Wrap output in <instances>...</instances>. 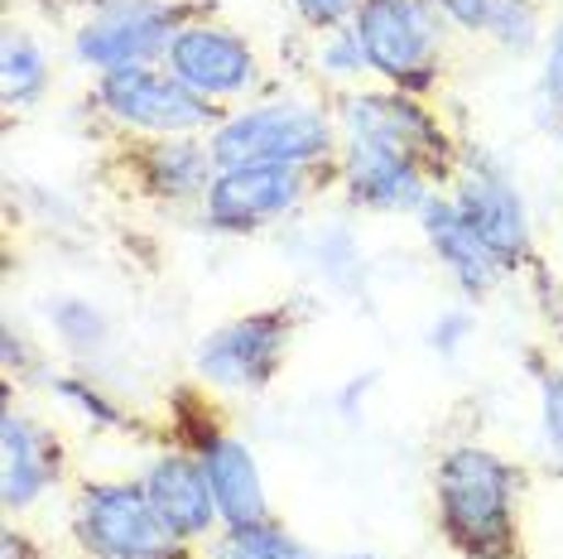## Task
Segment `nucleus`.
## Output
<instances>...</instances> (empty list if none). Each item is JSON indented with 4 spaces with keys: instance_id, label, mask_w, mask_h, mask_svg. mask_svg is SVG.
<instances>
[{
    "instance_id": "f257e3e1",
    "label": "nucleus",
    "mask_w": 563,
    "mask_h": 559,
    "mask_svg": "<svg viewBox=\"0 0 563 559\" xmlns=\"http://www.w3.org/2000/svg\"><path fill=\"white\" fill-rule=\"evenodd\" d=\"M433 530L457 559H525L530 473L477 439H457L433 459Z\"/></svg>"
},
{
    "instance_id": "f03ea898",
    "label": "nucleus",
    "mask_w": 563,
    "mask_h": 559,
    "mask_svg": "<svg viewBox=\"0 0 563 559\" xmlns=\"http://www.w3.org/2000/svg\"><path fill=\"white\" fill-rule=\"evenodd\" d=\"M338 117L332 101L289 92V97H251L232 107L212 125L208 150L217 169H246V164H271V169H303L328 174L338 164Z\"/></svg>"
},
{
    "instance_id": "7ed1b4c3",
    "label": "nucleus",
    "mask_w": 563,
    "mask_h": 559,
    "mask_svg": "<svg viewBox=\"0 0 563 559\" xmlns=\"http://www.w3.org/2000/svg\"><path fill=\"white\" fill-rule=\"evenodd\" d=\"M303 333V309L294 299L241 309L212 324L194 342V381L212 396H265L289 366V352Z\"/></svg>"
},
{
    "instance_id": "20e7f679",
    "label": "nucleus",
    "mask_w": 563,
    "mask_h": 559,
    "mask_svg": "<svg viewBox=\"0 0 563 559\" xmlns=\"http://www.w3.org/2000/svg\"><path fill=\"white\" fill-rule=\"evenodd\" d=\"M332 117H338L342 140L390 150V155L419 164L439 188H448L457 155H463V135L448 131L443 117L424 97L395 92V87H380V83L332 92Z\"/></svg>"
},
{
    "instance_id": "39448f33",
    "label": "nucleus",
    "mask_w": 563,
    "mask_h": 559,
    "mask_svg": "<svg viewBox=\"0 0 563 559\" xmlns=\"http://www.w3.org/2000/svg\"><path fill=\"white\" fill-rule=\"evenodd\" d=\"M448 198L463 208V218L472 222V232L486 241L501 271L530 275L540 265V232H534L530 218V198L516 179V169L506 164V155H496L482 140H463V155H457V169L448 179Z\"/></svg>"
},
{
    "instance_id": "423d86ee",
    "label": "nucleus",
    "mask_w": 563,
    "mask_h": 559,
    "mask_svg": "<svg viewBox=\"0 0 563 559\" xmlns=\"http://www.w3.org/2000/svg\"><path fill=\"white\" fill-rule=\"evenodd\" d=\"M352 30L366 48L371 83L433 97L448 73V24L433 0H362Z\"/></svg>"
},
{
    "instance_id": "0eeeda50",
    "label": "nucleus",
    "mask_w": 563,
    "mask_h": 559,
    "mask_svg": "<svg viewBox=\"0 0 563 559\" xmlns=\"http://www.w3.org/2000/svg\"><path fill=\"white\" fill-rule=\"evenodd\" d=\"M78 559H178L198 555L169 540L140 478H78L63 516Z\"/></svg>"
},
{
    "instance_id": "6e6552de",
    "label": "nucleus",
    "mask_w": 563,
    "mask_h": 559,
    "mask_svg": "<svg viewBox=\"0 0 563 559\" xmlns=\"http://www.w3.org/2000/svg\"><path fill=\"white\" fill-rule=\"evenodd\" d=\"M202 10L194 0H101L73 24L68 58L87 78H107L121 68H150L164 63L174 34Z\"/></svg>"
},
{
    "instance_id": "1a4fd4ad",
    "label": "nucleus",
    "mask_w": 563,
    "mask_h": 559,
    "mask_svg": "<svg viewBox=\"0 0 563 559\" xmlns=\"http://www.w3.org/2000/svg\"><path fill=\"white\" fill-rule=\"evenodd\" d=\"M92 117L125 140H164V135H212V125L227 117L222 107L188 92L164 63L150 68H121L87 87Z\"/></svg>"
},
{
    "instance_id": "9d476101",
    "label": "nucleus",
    "mask_w": 563,
    "mask_h": 559,
    "mask_svg": "<svg viewBox=\"0 0 563 559\" xmlns=\"http://www.w3.org/2000/svg\"><path fill=\"white\" fill-rule=\"evenodd\" d=\"M332 179L328 174L303 169H271V164H246V169H217V179L194 212L208 237L246 241L279 232L285 222L303 218V208L323 194Z\"/></svg>"
},
{
    "instance_id": "9b49d317",
    "label": "nucleus",
    "mask_w": 563,
    "mask_h": 559,
    "mask_svg": "<svg viewBox=\"0 0 563 559\" xmlns=\"http://www.w3.org/2000/svg\"><path fill=\"white\" fill-rule=\"evenodd\" d=\"M164 68H169L188 92H198L202 101H212V107H222V111L251 101L265 83L261 48H255L236 24H227L217 15L188 20L184 30L174 34L169 54H164Z\"/></svg>"
},
{
    "instance_id": "f8f14e48",
    "label": "nucleus",
    "mask_w": 563,
    "mask_h": 559,
    "mask_svg": "<svg viewBox=\"0 0 563 559\" xmlns=\"http://www.w3.org/2000/svg\"><path fill=\"white\" fill-rule=\"evenodd\" d=\"M68 482V439L48 419L24 410L20 386H5V410H0V506L5 516L24 520Z\"/></svg>"
},
{
    "instance_id": "ddd939ff",
    "label": "nucleus",
    "mask_w": 563,
    "mask_h": 559,
    "mask_svg": "<svg viewBox=\"0 0 563 559\" xmlns=\"http://www.w3.org/2000/svg\"><path fill=\"white\" fill-rule=\"evenodd\" d=\"M178 443L198 453L202 473H208V487L217 497L222 526H251V520L275 516L265 463L241 429H232L227 419H217L212 410H198V415L184 419V439Z\"/></svg>"
},
{
    "instance_id": "4468645a",
    "label": "nucleus",
    "mask_w": 563,
    "mask_h": 559,
    "mask_svg": "<svg viewBox=\"0 0 563 559\" xmlns=\"http://www.w3.org/2000/svg\"><path fill=\"white\" fill-rule=\"evenodd\" d=\"M328 188L352 212H366V218H415L439 194V184L419 164L390 155V150H376V145H356V140H342L338 145V164H332Z\"/></svg>"
},
{
    "instance_id": "2eb2a0df",
    "label": "nucleus",
    "mask_w": 563,
    "mask_h": 559,
    "mask_svg": "<svg viewBox=\"0 0 563 559\" xmlns=\"http://www.w3.org/2000/svg\"><path fill=\"white\" fill-rule=\"evenodd\" d=\"M121 169L131 188L150 208L164 212H198L217 179V160L208 135H164V140H131L121 150Z\"/></svg>"
},
{
    "instance_id": "dca6fc26",
    "label": "nucleus",
    "mask_w": 563,
    "mask_h": 559,
    "mask_svg": "<svg viewBox=\"0 0 563 559\" xmlns=\"http://www.w3.org/2000/svg\"><path fill=\"white\" fill-rule=\"evenodd\" d=\"M140 482H145V497L155 506L159 526L169 530L174 545L184 550H202L217 530H222V516H217V497L208 487V473H202L198 453L184 449V443H164L145 463H140Z\"/></svg>"
},
{
    "instance_id": "f3484780",
    "label": "nucleus",
    "mask_w": 563,
    "mask_h": 559,
    "mask_svg": "<svg viewBox=\"0 0 563 559\" xmlns=\"http://www.w3.org/2000/svg\"><path fill=\"white\" fill-rule=\"evenodd\" d=\"M415 227H419V237H424L429 261L443 271V280L453 285V295L463 304H472V309L486 304L510 280L501 271V261L486 251V241L472 232V222L463 218V208L448 198V188H439V194H433L424 208L415 212Z\"/></svg>"
},
{
    "instance_id": "a211bd4d",
    "label": "nucleus",
    "mask_w": 563,
    "mask_h": 559,
    "mask_svg": "<svg viewBox=\"0 0 563 559\" xmlns=\"http://www.w3.org/2000/svg\"><path fill=\"white\" fill-rule=\"evenodd\" d=\"M299 265L309 271L318 285L338 289L342 299H362L371 285V261L362 251V237L352 232L342 218L309 222L299 232Z\"/></svg>"
},
{
    "instance_id": "6ab92c4d",
    "label": "nucleus",
    "mask_w": 563,
    "mask_h": 559,
    "mask_svg": "<svg viewBox=\"0 0 563 559\" xmlns=\"http://www.w3.org/2000/svg\"><path fill=\"white\" fill-rule=\"evenodd\" d=\"M40 319L48 328V338L58 342V352L73 366H92L97 358H107L111 342H117V319L111 309H101L92 295H78V289H58L40 304Z\"/></svg>"
},
{
    "instance_id": "aec40b11",
    "label": "nucleus",
    "mask_w": 563,
    "mask_h": 559,
    "mask_svg": "<svg viewBox=\"0 0 563 559\" xmlns=\"http://www.w3.org/2000/svg\"><path fill=\"white\" fill-rule=\"evenodd\" d=\"M40 386L58 410L73 415V425L87 429V435H125V429L135 425V415L125 410V401L117 391H107L92 372H82V366H63V372L48 366V376Z\"/></svg>"
},
{
    "instance_id": "412c9836",
    "label": "nucleus",
    "mask_w": 563,
    "mask_h": 559,
    "mask_svg": "<svg viewBox=\"0 0 563 559\" xmlns=\"http://www.w3.org/2000/svg\"><path fill=\"white\" fill-rule=\"evenodd\" d=\"M48 92H54V58H48L44 40L10 24L0 40V101H5V111L10 117L34 111Z\"/></svg>"
},
{
    "instance_id": "4be33fe9",
    "label": "nucleus",
    "mask_w": 563,
    "mask_h": 559,
    "mask_svg": "<svg viewBox=\"0 0 563 559\" xmlns=\"http://www.w3.org/2000/svg\"><path fill=\"white\" fill-rule=\"evenodd\" d=\"M198 559H323V555L279 516H265L251 520V526H222L198 550Z\"/></svg>"
},
{
    "instance_id": "5701e85b",
    "label": "nucleus",
    "mask_w": 563,
    "mask_h": 559,
    "mask_svg": "<svg viewBox=\"0 0 563 559\" xmlns=\"http://www.w3.org/2000/svg\"><path fill=\"white\" fill-rule=\"evenodd\" d=\"M544 10L540 0H496L492 20H486V44L506 58H540L544 48Z\"/></svg>"
},
{
    "instance_id": "b1692460",
    "label": "nucleus",
    "mask_w": 563,
    "mask_h": 559,
    "mask_svg": "<svg viewBox=\"0 0 563 559\" xmlns=\"http://www.w3.org/2000/svg\"><path fill=\"white\" fill-rule=\"evenodd\" d=\"M525 372L534 381V425H540V439H544V453L549 463L563 473V362L559 352H530Z\"/></svg>"
},
{
    "instance_id": "393cba45",
    "label": "nucleus",
    "mask_w": 563,
    "mask_h": 559,
    "mask_svg": "<svg viewBox=\"0 0 563 559\" xmlns=\"http://www.w3.org/2000/svg\"><path fill=\"white\" fill-rule=\"evenodd\" d=\"M309 63H313V78L328 83L332 92H347V87L371 83L366 48L356 40L352 24H342V30H332V34H318L313 48H309Z\"/></svg>"
},
{
    "instance_id": "a878e982",
    "label": "nucleus",
    "mask_w": 563,
    "mask_h": 559,
    "mask_svg": "<svg viewBox=\"0 0 563 559\" xmlns=\"http://www.w3.org/2000/svg\"><path fill=\"white\" fill-rule=\"evenodd\" d=\"M534 121L544 125L554 140H563V10L549 20L540 68H534Z\"/></svg>"
},
{
    "instance_id": "bb28decb",
    "label": "nucleus",
    "mask_w": 563,
    "mask_h": 559,
    "mask_svg": "<svg viewBox=\"0 0 563 559\" xmlns=\"http://www.w3.org/2000/svg\"><path fill=\"white\" fill-rule=\"evenodd\" d=\"M472 338H477V309L463 304V299L448 304V309H439L429 319V328H424V348L433 352V358H443V362L463 358Z\"/></svg>"
},
{
    "instance_id": "cd10ccee",
    "label": "nucleus",
    "mask_w": 563,
    "mask_h": 559,
    "mask_svg": "<svg viewBox=\"0 0 563 559\" xmlns=\"http://www.w3.org/2000/svg\"><path fill=\"white\" fill-rule=\"evenodd\" d=\"M0 366H5V386H20V381L40 386V381L48 376L40 342H34V333L24 338V328L15 319H5V333H0Z\"/></svg>"
},
{
    "instance_id": "c85d7f7f",
    "label": "nucleus",
    "mask_w": 563,
    "mask_h": 559,
    "mask_svg": "<svg viewBox=\"0 0 563 559\" xmlns=\"http://www.w3.org/2000/svg\"><path fill=\"white\" fill-rule=\"evenodd\" d=\"M356 6H362V0H289L294 20H299L303 30L313 34V40H318V34L342 30V24H352Z\"/></svg>"
},
{
    "instance_id": "c756f323",
    "label": "nucleus",
    "mask_w": 563,
    "mask_h": 559,
    "mask_svg": "<svg viewBox=\"0 0 563 559\" xmlns=\"http://www.w3.org/2000/svg\"><path fill=\"white\" fill-rule=\"evenodd\" d=\"M492 6H496V0H433V10L443 15L448 34H463V40H486Z\"/></svg>"
},
{
    "instance_id": "7c9ffc66",
    "label": "nucleus",
    "mask_w": 563,
    "mask_h": 559,
    "mask_svg": "<svg viewBox=\"0 0 563 559\" xmlns=\"http://www.w3.org/2000/svg\"><path fill=\"white\" fill-rule=\"evenodd\" d=\"M376 386V372H362V376H352V381H342L338 391H332V410H338V419H347V425H356V419L366 415V391Z\"/></svg>"
},
{
    "instance_id": "2f4dec72",
    "label": "nucleus",
    "mask_w": 563,
    "mask_h": 559,
    "mask_svg": "<svg viewBox=\"0 0 563 559\" xmlns=\"http://www.w3.org/2000/svg\"><path fill=\"white\" fill-rule=\"evenodd\" d=\"M0 559H44V540L34 530H24L15 516H5V530H0Z\"/></svg>"
},
{
    "instance_id": "473e14b6",
    "label": "nucleus",
    "mask_w": 563,
    "mask_h": 559,
    "mask_svg": "<svg viewBox=\"0 0 563 559\" xmlns=\"http://www.w3.org/2000/svg\"><path fill=\"white\" fill-rule=\"evenodd\" d=\"M328 559H400V555H390V550H371V545H356V550H338V555H328Z\"/></svg>"
},
{
    "instance_id": "72a5a7b5",
    "label": "nucleus",
    "mask_w": 563,
    "mask_h": 559,
    "mask_svg": "<svg viewBox=\"0 0 563 559\" xmlns=\"http://www.w3.org/2000/svg\"><path fill=\"white\" fill-rule=\"evenodd\" d=\"M554 352H559V362H563V328H559V333H554Z\"/></svg>"
},
{
    "instance_id": "f704fd0d",
    "label": "nucleus",
    "mask_w": 563,
    "mask_h": 559,
    "mask_svg": "<svg viewBox=\"0 0 563 559\" xmlns=\"http://www.w3.org/2000/svg\"><path fill=\"white\" fill-rule=\"evenodd\" d=\"M178 559H198V555H178Z\"/></svg>"
},
{
    "instance_id": "c9c22d12",
    "label": "nucleus",
    "mask_w": 563,
    "mask_h": 559,
    "mask_svg": "<svg viewBox=\"0 0 563 559\" xmlns=\"http://www.w3.org/2000/svg\"><path fill=\"white\" fill-rule=\"evenodd\" d=\"M559 251H563V241H559Z\"/></svg>"
}]
</instances>
